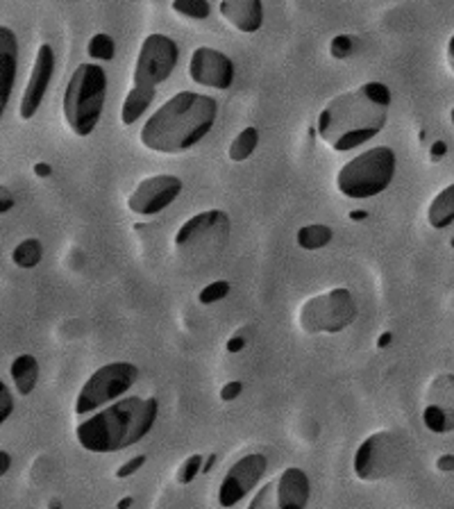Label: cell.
<instances>
[{"label": "cell", "mask_w": 454, "mask_h": 509, "mask_svg": "<svg viewBox=\"0 0 454 509\" xmlns=\"http://www.w3.org/2000/svg\"><path fill=\"white\" fill-rule=\"evenodd\" d=\"M357 318L355 296L346 287L329 289L328 294L314 296L300 307V330L307 335H337L350 327Z\"/></svg>", "instance_id": "obj_7"}, {"label": "cell", "mask_w": 454, "mask_h": 509, "mask_svg": "<svg viewBox=\"0 0 454 509\" xmlns=\"http://www.w3.org/2000/svg\"><path fill=\"white\" fill-rule=\"evenodd\" d=\"M227 294H230V282H225V280L211 282V285H207L205 289L200 291V303L202 305L218 303V300L227 298Z\"/></svg>", "instance_id": "obj_28"}, {"label": "cell", "mask_w": 454, "mask_h": 509, "mask_svg": "<svg viewBox=\"0 0 454 509\" xmlns=\"http://www.w3.org/2000/svg\"><path fill=\"white\" fill-rule=\"evenodd\" d=\"M107 96V73L98 64H80L64 91V118L73 135L89 137L98 127Z\"/></svg>", "instance_id": "obj_4"}, {"label": "cell", "mask_w": 454, "mask_h": 509, "mask_svg": "<svg viewBox=\"0 0 454 509\" xmlns=\"http://www.w3.org/2000/svg\"><path fill=\"white\" fill-rule=\"evenodd\" d=\"M173 12L193 21H205L211 14L207 0H173Z\"/></svg>", "instance_id": "obj_25"}, {"label": "cell", "mask_w": 454, "mask_h": 509, "mask_svg": "<svg viewBox=\"0 0 454 509\" xmlns=\"http://www.w3.org/2000/svg\"><path fill=\"white\" fill-rule=\"evenodd\" d=\"M352 52V39L347 37V34H341V37H337L332 42V55L338 57V60H343V57H347Z\"/></svg>", "instance_id": "obj_31"}, {"label": "cell", "mask_w": 454, "mask_h": 509, "mask_svg": "<svg viewBox=\"0 0 454 509\" xmlns=\"http://www.w3.org/2000/svg\"><path fill=\"white\" fill-rule=\"evenodd\" d=\"M114 51H116V43H114V39L109 37V34L100 33L96 34V37H91L89 46H87V52H89L94 60H100V61H109L114 57Z\"/></svg>", "instance_id": "obj_26"}, {"label": "cell", "mask_w": 454, "mask_h": 509, "mask_svg": "<svg viewBox=\"0 0 454 509\" xmlns=\"http://www.w3.org/2000/svg\"><path fill=\"white\" fill-rule=\"evenodd\" d=\"M216 462V455H209V459H205V467H202V473H209L211 467H214Z\"/></svg>", "instance_id": "obj_40"}, {"label": "cell", "mask_w": 454, "mask_h": 509, "mask_svg": "<svg viewBox=\"0 0 454 509\" xmlns=\"http://www.w3.org/2000/svg\"><path fill=\"white\" fill-rule=\"evenodd\" d=\"M189 78L207 90L227 91L235 84V61L216 48L200 46L189 61Z\"/></svg>", "instance_id": "obj_13"}, {"label": "cell", "mask_w": 454, "mask_h": 509, "mask_svg": "<svg viewBox=\"0 0 454 509\" xmlns=\"http://www.w3.org/2000/svg\"><path fill=\"white\" fill-rule=\"evenodd\" d=\"M220 16L244 34L257 33L264 25L262 0H220Z\"/></svg>", "instance_id": "obj_17"}, {"label": "cell", "mask_w": 454, "mask_h": 509, "mask_svg": "<svg viewBox=\"0 0 454 509\" xmlns=\"http://www.w3.org/2000/svg\"><path fill=\"white\" fill-rule=\"evenodd\" d=\"M259 146V130L257 127H244V130L239 132V135L232 139L230 148H227V157L232 159V162H246V159L250 157V155L255 153V148Z\"/></svg>", "instance_id": "obj_23"}, {"label": "cell", "mask_w": 454, "mask_h": 509, "mask_svg": "<svg viewBox=\"0 0 454 509\" xmlns=\"http://www.w3.org/2000/svg\"><path fill=\"white\" fill-rule=\"evenodd\" d=\"M12 380H14V387L21 396H30L37 387L39 380V364L32 355H19L10 366Z\"/></svg>", "instance_id": "obj_21"}, {"label": "cell", "mask_w": 454, "mask_h": 509, "mask_svg": "<svg viewBox=\"0 0 454 509\" xmlns=\"http://www.w3.org/2000/svg\"><path fill=\"white\" fill-rule=\"evenodd\" d=\"M139 378V371L130 362H112L105 364L82 384L80 393L75 398L73 411L78 416H87L100 410L107 402L121 398Z\"/></svg>", "instance_id": "obj_8"}, {"label": "cell", "mask_w": 454, "mask_h": 509, "mask_svg": "<svg viewBox=\"0 0 454 509\" xmlns=\"http://www.w3.org/2000/svg\"><path fill=\"white\" fill-rule=\"evenodd\" d=\"M145 464V455H136V457H132V459H127L123 467H118L116 468V477L118 480H125V477H130V476H134L136 471H139L141 467Z\"/></svg>", "instance_id": "obj_30"}, {"label": "cell", "mask_w": 454, "mask_h": 509, "mask_svg": "<svg viewBox=\"0 0 454 509\" xmlns=\"http://www.w3.org/2000/svg\"><path fill=\"white\" fill-rule=\"evenodd\" d=\"M422 423L434 435L454 430V375L440 373L431 380L427 389V405L422 411Z\"/></svg>", "instance_id": "obj_14"}, {"label": "cell", "mask_w": 454, "mask_h": 509, "mask_svg": "<svg viewBox=\"0 0 454 509\" xmlns=\"http://www.w3.org/2000/svg\"><path fill=\"white\" fill-rule=\"evenodd\" d=\"M202 467H205V457H202V455H191V457L184 459L182 467L175 473L178 485H191L198 477V473H202Z\"/></svg>", "instance_id": "obj_27"}, {"label": "cell", "mask_w": 454, "mask_h": 509, "mask_svg": "<svg viewBox=\"0 0 454 509\" xmlns=\"http://www.w3.org/2000/svg\"><path fill=\"white\" fill-rule=\"evenodd\" d=\"M427 221L434 230H448L454 225V183L445 187L443 192L436 193L431 201L430 210H427ZM449 246L454 248V232L449 237Z\"/></svg>", "instance_id": "obj_19"}, {"label": "cell", "mask_w": 454, "mask_h": 509, "mask_svg": "<svg viewBox=\"0 0 454 509\" xmlns=\"http://www.w3.org/2000/svg\"><path fill=\"white\" fill-rule=\"evenodd\" d=\"M0 476H7V471H10V455L5 453V450H0Z\"/></svg>", "instance_id": "obj_35"}, {"label": "cell", "mask_w": 454, "mask_h": 509, "mask_svg": "<svg viewBox=\"0 0 454 509\" xmlns=\"http://www.w3.org/2000/svg\"><path fill=\"white\" fill-rule=\"evenodd\" d=\"M403 441H400V437L395 432H373L357 448L355 462H352L355 477L361 482L385 480V477H391L398 471L400 464H403Z\"/></svg>", "instance_id": "obj_9"}, {"label": "cell", "mask_w": 454, "mask_h": 509, "mask_svg": "<svg viewBox=\"0 0 454 509\" xmlns=\"http://www.w3.org/2000/svg\"><path fill=\"white\" fill-rule=\"evenodd\" d=\"M268 471V459L262 453H250L241 457L235 467L227 471L218 486V504L220 507H235L239 504L255 486L262 482Z\"/></svg>", "instance_id": "obj_12"}, {"label": "cell", "mask_w": 454, "mask_h": 509, "mask_svg": "<svg viewBox=\"0 0 454 509\" xmlns=\"http://www.w3.org/2000/svg\"><path fill=\"white\" fill-rule=\"evenodd\" d=\"M334 232L329 225L323 223H311L300 228L298 234H295V241H298L300 248L305 250H319V248H325L329 241H332Z\"/></svg>", "instance_id": "obj_22"}, {"label": "cell", "mask_w": 454, "mask_h": 509, "mask_svg": "<svg viewBox=\"0 0 454 509\" xmlns=\"http://www.w3.org/2000/svg\"><path fill=\"white\" fill-rule=\"evenodd\" d=\"M391 342H394V335H391V332H385V335L380 336V342H377V346H380V348H386V346H389Z\"/></svg>", "instance_id": "obj_38"}, {"label": "cell", "mask_w": 454, "mask_h": 509, "mask_svg": "<svg viewBox=\"0 0 454 509\" xmlns=\"http://www.w3.org/2000/svg\"><path fill=\"white\" fill-rule=\"evenodd\" d=\"M43 258V246L39 239H25L12 252V259H14L16 267L21 269H34Z\"/></svg>", "instance_id": "obj_24"}, {"label": "cell", "mask_w": 454, "mask_h": 509, "mask_svg": "<svg viewBox=\"0 0 454 509\" xmlns=\"http://www.w3.org/2000/svg\"><path fill=\"white\" fill-rule=\"evenodd\" d=\"M244 346H246L244 335H236V336H232L230 342H227V353H239V351H244Z\"/></svg>", "instance_id": "obj_34"}, {"label": "cell", "mask_w": 454, "mask_h": 509, "mask_svg": "<svg viewBox=\"0 0 454 509\" xmlns=\"http://www.w3.org/2000/svg\"><path fill=\"white\" fill-rule=\"evenodd\" d=\"M155 94L157 90H145V87H136V84H132L130 94L125 96V103H123L121 108L123 126H134V123L144 117L145 109L153 105Z\"/></svg>", "instance_id": "obj_20"}, {"label": "cell", "mask_w": 454, "mask_h": 509, "mask_svg": "<svg viewBox=\"0 0 454 509\" xmlns=\"http://www.w3.org/2000/svg\"><path fill=\"white\" fill-rule=\"evenodd\" d=\"M132 504H134V498H123V500H118V509L132 507Z\"/></svg>", "instance_id": "obj_41"}, {"label": "cell", "mask_w": 454, "mask_h": 509, "mask_svg": "<svg viewBox=\"0 0 454 509\" xmlns=\"http://www.w3.org/2000/svg\"><path fill=\"white\" fill-rule=\"evenodd\" d=\"M218 103L211 96L180 91L141 127V144L164 155L184 153L200 144L214 127Z\"/></svg>", "instance_id": "obj_2"}, {"label": "cell", "mask_w": 454, "mask_h": 509, "mask_svg": "<svg viewBox=\"0 0 454 509\" xmlns=\"http://www.w3.org/2000/svg\"><path fill=\"white\" fill-rule=\"evenodd\" d=\"M389 109V87L385 82H366L325 105L319 117V135L332 150L347 153L385 130Z\"/></svg>", "instance_id": "obj_1"}, {"label": "cell", "mask_w": 454, "mask_h": 509, "mask_svg": "<svg viewBox=\"0 0 454 509\" xmlns=\"http://www.w3.org/2000/svg\"><path fill=\"white\" fill-rule=\"evenodd\" d=\"M449 121H452V126H454V109H452V114H449Z\"/></svg>", "instance_id": "obj_43"}, {"label": "cell", "mask_w": 454, "mask_h": 509, "mask_svg": "<svg viewBox=\"0 0 454 509\" xmlns=\"http://www.w3.org/2000/svg\"><path fill=\"white\" fill-rule=\"evenodd\" d=\"M160 414L157 398H123L107 410H100L91 419L75 428V439L85 450L107 455L139 444L155 428Z\"/></svg>", "instance_id": "obj_3"}, {"label": "cell", "mask_w": 454, "mask_h": 509, "mask_svg": "<svg viewBox=\"0 0 454 509\" xmlns=\"http://www.w3.org/2000/svg\"><path fill=\"white\" fill-rule=\"evenodd\" d=\"M436 468H439L440 473L454 471V455H440V457L436 459Z\"/></svg>", "instance_id": "obj_33"}, {"label": "cell", "mask_w": 454, "mask_h": 509, "mask_svg": "<svg viewBox=\"0 0 454 509\" xmlns=\"http://www.w3.org/2000/svg\"><path fill=\"white\" fill-rule=\"evenodd\" d=\"M398 159L389 146H377L343 164L337 175L338 192L352 201H366L385 193L395 178Z\"/></svg>", "instance_id": "obj_5"}, {"label": "cell", "mask_w": 454, "mask_h": 509, "mask_svg": "<svg viewBox=\"0 0 454 509\" xmlns=\"http://www.w3.org/2000/svg\"><path fill=\"white\" fill-rule=\"evenodd\" d=\"M180 61V48L169 34H148L139 48V57L134 64L136 87L157 90L162 82L171 78Z\"/></svg>", "instance_id": "obj_10"}, {"label": "cell", "mask_w": 454, "mask_h": 509, "mask_svg": "<svg viewBox=\"0 0 454 509\" xmlns=\"http://www.w3.org/2000/svg\"><path fill=\"white\" fill-rule=\"evenodd\" d=\"M244 391V384L239 382V380H235V382H227L223 389H220V401H235L239 393Z\"/></svg>", "instance_id": "obj_32"}, {"label": "cell", "mask_w": 454, "mask_h": 509, "mask_svg": "<svg viewBox=\"0 0 454 509\" xmlns=\"http://www.w3.org/2000/svg\"><path fill=\"white\" fill-rule=\"evenodd\" d=\"M182 193V180L178 175H150L136 184L127 198V207L136 216H155L173 205Z\"/></svg>", "instance_id": "obj_11"}, {"label": "cell", "mask_w": 454, "mask_h": 509, "mask_svg": "<svg viewBox=\"0 0 454 509\" xmlns=\"http://www.w3.org/2000/svg\"><path fill=\"white\" fill-rule=\"evenodd\" d=\"M34 174H37V175H48V174H51V168H48L46 164H37V166H34Z\"/></svg>", "instance_id": "obj_39"}, {"label": "cell", "mask_w": 454, "mask_h": 509, "mask_svg": "<svg viewBox=\"0 0 454 509\" xmlns=\"http://www.w3.org/2000/svg\"><path fill=\"white\" fill-rule=\"evenodd\" d=\"M7 201H10V203H12V196H10V198H7V189H5V187H3V212H7Z\"/></svg>", "instance_id": "obj_42"}, {"label": "cell", "mask_w": 454, "mask_h": 509, "mask_svg": "<svg viewBox=\"0 0 454 509\" xmlns=\"http://www.w3.org/2000/svg\"><path fill=\"white\" fill-rule=\"evenodd\" d=\"M445 57H448L449 69L454 71V34H452V37H449V42H448V52H445Z\"/></svg>", "instance_id": "obj_37"}, {"label": "cell", "mask_w": 454, "mask_h": 509, "mask_svg": "<svg viewBox=\"0 0 454 509\" xmlns=\"http://www.w3.org/2000/svg\"><path fill=\"white\" fill-rule=\"evenodd\" d=\"M52 71H55V55H52V48L48 46V43H42L37 51V60H34L32 73H30L23 96H21L19 114L23 121H30V118L39 112V108H42L43 99H46L48 94V87H51Z\"/></svg>", "instance_id": "obj_15"}, {"label": "cell", "mask_w": 454, "mask_h": 509, "mask_svg": "<svg viewBox=\"0 0 454 509\" xmlns=\"http://www.w3.org/2000/svg\"><path fill=\"white\" fill-rule=\"evenodd\" d=\"M16 61H19L16 34L7 25H3L0 28V108L3 109H7L12 90H14Z\"/></svg>", "instance_id": "obj_18"}, {"label": "cell", "mask_w": 454, "mask_h": 509, "mask_svg": "<svg viewBox=\"0 0 454 509\" xmlns=\"http://www.w3.org/2000/svg\"><path fill=\"white\" fill-rule=\"evenodd\" d=\"M310 477L298 467H289L275 480V507L302 509L310 503Z\"/></svg>", "instance_id": "obj_16"}, {"label": "cell", "mask_w": 454, "mask_h": 509, "mask_svg": "<svg viewBox=\"0 0 454 509\" xmlns=\"http://www.w3.org/2000/svg\"><path fill=\"white\" fill-rule=\"evenodd\" d=\"M12 410H14V398H12L7 384L3 382V384H0V420H3V423L10 419Z\"/></svg>", "instance_id": "obj_29"}, {"label": "cell", "mask_w": 454, "mask_h": 509, "mask_svg": "<svg viewBox=\"0 0 454 509\" xmlns=\"http://www.w3.org/2000/svg\"><path fill=\"white\" fill-rule=\"evenodd\" d=\"M230 239V214L223 210H207L191 216L175 232V250L189 259H205L218 255Z\"/></svg>", "instance_id": "obj_6"}, {"label": "cell", "mask_w": 454, "mask_h": 509, "mask_svg": "<svg viewBox=\"0 0 454 509\" xmlns=\"http://www.w3.org/2000/svg\"><path fill=\"white\" fill-rule=\"evenodd\" d=\"M445 150H448V146L443 144V141H436L434 146H431V157L434 159H439L440 155H445Z\"/></svg>", "instance_id": "obj_36"}]
</instances>
